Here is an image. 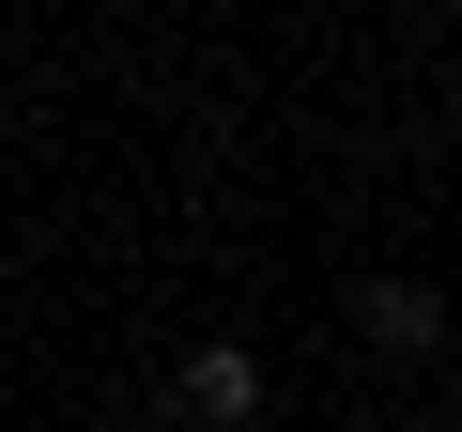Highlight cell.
I'll return each instance as SVG.
<instances>
[{
    "instance_id": "obj_1",
    "label": "cell",
    "mask_w": 462,
    "mask_h": 432,
    "mask_svg": "<svg viewBox=\"0 0 462 432\" xmlns=\"http://www.w3.org/2000/svg\"><path fill=\"white\" fill-rule=\"evenodd\" d=\"M170 417H185V432H263V355H247V340H200V355L170 371Z\"/></svg>"
},
{
    "instance_id": "obj_2",
    "label": "cell",
    "mask_w": 462,
    "mask_h": 432,
    "mask_svg": "<svg viewBox=\"0 0 462 432\" xmlns=\"http://www.w3.org/2000/svg\"><path fill=\"white\" fill-rule=\"evenodd\" d=\"M355 324H370L385 355H447V294H431V278H370V294H355Z\"/></svg>"
}]
</instances>
